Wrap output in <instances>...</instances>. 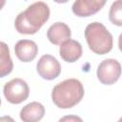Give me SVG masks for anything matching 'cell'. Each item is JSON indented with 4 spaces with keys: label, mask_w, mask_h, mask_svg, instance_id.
I'll return each mask as SVG.
<instances>
[{
    "label": "cell",
    "mask_w": 122,
    "mask_h": 122,
    "mask_svg": "<svg viewBox=\"0 0 122 122\" xmlns=\"http://www.w3.org/2000/svg\"><path fill=\"white\" fill-rule=\"evenodd\" d=\"M71 120V119H74V120H80L81 121V118H79V117H64V118H62V119H60V121L61 120Z\"/></svg>",
    "instance_id": "15"
},
{
    "label": "cell",
    "mask_w": 122,
    "mask_h": 122,
    "mask_svg": "<svg viewBox=\"0 0 122 122\" xmlns=\"http://www.w3.org/2000/svg\"><path fill=\"white\" fill-rule=\"evenodd\" d=\"M122 72L120 63L112 58L103 60L96 71L98 80L104 85H112L120 77Z\"/></svg>",
    "instance_id": "5"
},
{
    "label": "cell",
    "mask_w": 122,
    "mask_h": 122,
    "mask_svg": "<svg viewBox=\"0 0 122 122\" xmlns=\"http://www.w3.org/2000/svg\"><path fill=\"white\" fill-rule=\"evenodd\" d=\"M36 70L38 74L46 80H53L61 72V65L58 60L51 54H44L37 62Z\"/></svg>",
    "instance_id": "6"
},
{
    "label": "cell",
    "mask_w": 122,
    "mask_h": 122,
    "mask_svg": "<svg viewBox=\"0 0 122 122\" xmlns=\"http://www.w3.org/2000/svg\"><path fill=\"white\" fill-rule=\"evenodd\" d=\"M107 0H75L71 10L78 17H88L98 12L106 4Z\"/></svg>",
    "instance_id": "7"
},
{
    "label": "cell",
    "mask_w": 122,
    "mask_h": 122,
    "mask_svg": "<svg viewBox=\"0 0 122 122\" xmlns=\"http://www.w3.org/2000/svg\"><path fill=\"white\" fill-rule=\"evenodd\" d=\"M84 87L75 78L66 79L55 85L51 92L52 102L60 109H70L77 105L84 96Z\"/></svg>",
    "instance_id": "2"
},
{
    "label": "cell",
    "mask_w": 122,
    "mask_h": 122,
    "mask_svg": "<svg viewBox=\"0 0 122 122\" xmlns=\"http://www.w3.org/2000/svg\"><path fill=\"white\" fill-rule=\"evenodd\" d=\"M3 92L8 102L11 104H20L29 97L30 88L25 80L14 78L5 84Z\"/></svg>",
    "instance_id": "4"
},
{
    "label": "cell",
    "mask_w": 122,
    "mask_h": 122,
    "mask_svg": "<svg viewBox=\"0 0 122 122\" xmlns=\"http://www.w3.org/2000/svg\"><path fill=\"white\" fill-rule=\"evenodd\" d=\"M118 48H119L120 51L122 52V33L118 37Z\"/></svg>",
    "instance_id": "14"
},
{
    "label": "cell",
    "mask_w": 122,
    "mask_h": 122,
    "mask_svg": "<svg viewBox=\"0 0 122 122\" xmlns=\"http://www.w3.org/2000/svg\"><path fill=\"white\" fill-rule=\"evenodd\" d=\"M13 68L12 60L10 55V51L8 46L1 42V62H0V76L5 77L11 72Z\"/></svg>",
    "instance_id": "12"
},
{
    "label": "cell",
    "mask_w": 122,
    "mask_h": 122,
    "mask_svg": "<svg viewBox=\"0 0 122 122\" xmlns=\"http://www.w3.org/2000/svg\"><path fill=\"white\" fill-rule=\"evenodd\" d=\"M85 38L90 50L96 54H106L112 49V35L99 22H92L86 27Z\"/></svg>",
    "instance_id": "3"
},
{
    "label": "cell",
    "mask_w": 122,
    "mask_h": 122,
    "mask_svg": "<svg viewBox=\"0 0 122 122\" xmlns=\"http://www.w3.org/2000/svg\"><path fill=\"white\" fill-rule=\"evenodd\" d=\"M14 52L20 61L30 62L36 57L38 52V47L32 40L22 39L15 44Z\"/></svg>",
    "instance_id": "8"
},
{
    "label": "cell",
    "mask_w": 122,
    "mask_h": 122,
    "mask_svg": "<svg viewBox=\"0 0 122 122\" xmlns=\"http://www.w3.org/2000/svg\"><path fill=\"white\" fill-rule=\"evenodd\" d=\"M50 18L49 6L41 1L30 5L14 21L15 30L22 34H34Z\"/></svg>",
    "instance_id": "1"
},
{
    "label": "cell",
    "mask_w": 122,
    "mask_h": 122,
    "mask_svg": "<svg viewBox=\"0 0 122 122\" xmlns=\"http://www.w3.org/2000/svg\"><path fill=\"white\" fill-rule=\"evenodd\" d=\"M53 1L56 3H59V4H63V3H67L69 0H53Z\"/></svg>",
    "instance_id": "16"
},
{
    "label": "cell",
    "mask_w": 122,
    "mask_h": 122,
    "mask_svg": "<svg viewBox=\"0 0 122 122\" xmlns=\"http://www.w3.org/2000/svg\"><path fill=\"white\" fill-rule=\"evenodd\" d=\"M71 35V29L63 22L53 23L47 31V37L53 45H61L65 41L69 40Z\"/></svg>",
    "instance_id": "9"
},
{
    "label": "cell",
    "mask_w": 122,
    "mask_h": 122,
    "mask_svg": "<svg viewBox=\"0 0 122 122\" xmlns=\"http://www.w3.org/2000/svg\"><path fill=\"white\" fill-rule=\"evenodd\" d=\"M110 21L118 27H122V0H115L109 11Z\"/></svg>",
    "instance_id": "13"
},
{
    "label": "cell",
    "mask_w": 122,
    "mask_h": 122,
    "mask_svg": "<svg viewBox=\"0 0 122 122\" xmlns=\"http://www.w3.org/2000/svg\"><path fill=\"white\" fill-rule=\"evenodd\" d=\"M59 54L64 61L73 63L81 57L82 46L78 41L69 39L61 44L59 48Z\"/></svg>",
    "instance_id": "10"
},
{
    "label": "cell",
    "mask_w": 122,
    "mask_h": 122,
    "mask_svg": "<svg viewBox=\"0 0 122 122\" xmlns=\"http://www.w3.org/2000/svg\"><path fill=\"white\" fill-rule=\"evenodd\" d=\"M45 108L39 102H30L20 111V118L24 122H36L43 118Z\"/></svg>",
    "instance_id": "11"
}]
</instances>
